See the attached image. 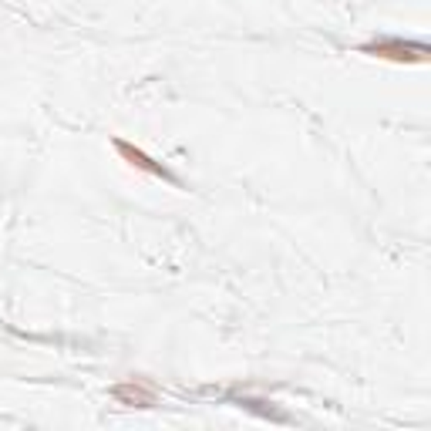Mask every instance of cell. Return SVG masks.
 <instances>
[{
	"mask_svg": "<svg viewBox=\"0 0 431 431\" xmlns=\"http://www.w3.org/2000/svg\"><path fill=\"white\" fill-rule=\"evenodd\" d=\"M115 149H118V152L125 155V159H132V165H142V169H149V172H155V176L172 179V176H169V172L162 169V165H152V159H145V155L135 152V149H132V145H125V142H115ZM172 182H176V179H172Z\"/></svg>",
	"mask_w": 431,
	"mask_h": 431,
	"instance_id": "obj_1",
	"label": "cell"
}]
</instances>
